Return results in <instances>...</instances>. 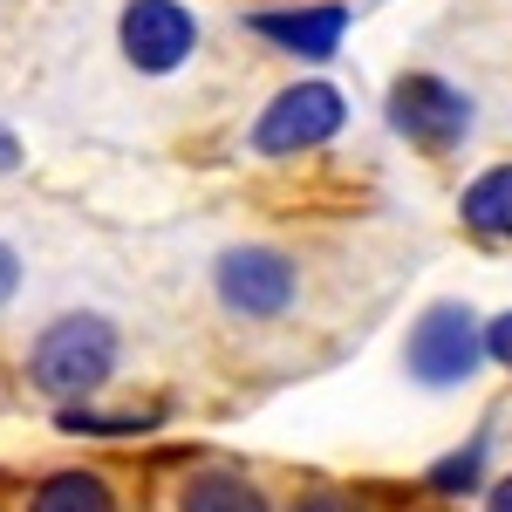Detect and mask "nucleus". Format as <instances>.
Segmentation results:
<instances>
[{"mask_svg": "<svg viewBox=\"0 0 512 512\" xmlns=\"http://www.w3.org/2000/svg\"><path fill=\"white\" fill-rule=\"evenodd\" d=\"M110 362H117V328L96 315H69L35 342L28 369H35V383L48 396H89L110 383Z\"/></svg>", "mask_w": 512, "mask_h": 512, "instance_id": "f257e3e1", "label": "nucleus"}, {"mask_svg": "<svg viewBox=\"0 0 512 512\" xmlns=\"http://www.w3.org/2000/svg\"><path fill=\"white\" fill-rule=\"evenodd\" d=\"M342 130V96L328 89V82H301V89H287L267 103V117L253 130V151H267V158H287V151H315Z\"/></svg>", "mask_w": 512, "mask_h": 512, "instance_id": "f03ea898", "label": "nucleus"}, {"mask_svg": "<svg viewBox=\"0 0 512 512\" xmlns=\"http://www.w3.org/2000/svg\"><path fill=\"white\" fill-rule=\"evenodd\" d=\"M390 123L410 144H424V151H451V144L472 130V103L444 76H403L396 96H390Z\"/></svg>", "mask_w": 512, "mask_h": 512, "instance_id": "7ed1b4c3", "label": "nucleus"}, {"mask_svg": "<svg viewBox=\"0 0 512 512\" xmlns=\"http://www.w3.org/2000/svg\"><path fill=\"white\" fill-rule=\"evenodd\" d=\"M478 369V321L472 308H458V301H444L431 315L417 321V335H410V376L417 383H465Z\"/></svg>", "mask_w": 512, "mask_h": 512, "instance_id": "20e7f679", "label": "nucleus"}, {"mask_svg": "<svg viewBox=\"0 0 512 512\" xmlns=\"http://www.w3.org/2000/svg\"><path fill=\"white\" fill-rule=\"evenodd\" d=\"M192 14L178 7V0H130L123 7V55L137 62V69H151V76H164V69H178L185 55H192Z\"/></svg>", "mask_w": 512, "mask_h": 512, "instance_id": "39448f33", "label": "nucleus"}, {"mask_svg": "<svg viewBox=\"0 0 512 512\" xmlns=\"http://www.w3.org/2000/svg\"><path fill=\"white\" fill-rule=\"evenodd\" d=\"M219 294L233 315H280L294 301V267L267 246H239L219 260Z\"/></svg>", "mask_w": 512, "mask_h": 512, "instance_id": "423d86ee", "label": "nucleus"}, {"mask_svg": "<svg viewBox=\"0 0 512 512\" xmlns=\"http://www.w3.org/2000/svg\"><path fill=\"white\" fill-rule=\"evenodd\" d=\"M342 28H349V14H342V7H301V14H253V35L280 41V48H294V55H335V48H342Z\"/></svg>", "mask_w": 512, "mask_h": 512, "instance_id": "0eeeda50", "label": "nucleus"}, {"mask_svg": "<svg viewBox=\"0 0 512 512\" xmlns=\"http://www.w3.org/2000/svg\"><path fill=\"white\" fill-rule=\"evenodd\" d=\"M28 512H117V499H110V485H103L96 472H55L35 492Z\"/></svg>", "mask_w": 512, "mask_h": 512, "instance_id": "6e6552de", "label": "nucleus"}, {"mask_svg": "<svg viewBox=\"0 0 512 512\" xmlns=\"http://www.w3.org/2000/svg\"><path fill=\"white\" fill-rule=\"evenodd\" d=\"M178 512H267L260 485H246L239 472H205L185 485V506Z\"/></svg>", "mask_w": 512, "mask_h": 512, "instance_id": "1a4fd4ad", "label": "nucleus"}, {"mask_svg": "<svg viewBox=\"0 0 512 512\" xmlns=\"http://www.w3.org/2000/svg\"><path fill=\"white\" fill-rule=\"evenodd\" d=\"M465 219L478 233H512V164L485 171L472 192H465Z\"/></svg>", "mask_w": 512, "mask_h": 512, "instance_id": "9d476101", "label": "nucleus"}, {"mask_svg": "<svg viewBox=\"0 0 512 512\" xmlns=\"http://www.w3.org/2000/svg\"><path fill=\"white\" fill-rule=\"evenodd\" d=\"M478 465H485V444H472V451H451V458L431 472V485H437V492H465V485L478 478Z\"/></svg>", "mask_w": 512, "mask_h": 512, "instance_id": "9b49d317", "label": "nucleus"}, {"mask_svg": "<svg viewBox=\"0 0 512 512\" xmlns=\"http://www.w3.org/2000/svg\"><path fill=\"white\" fill-rule=\"evenodd\" d=\"M62 431H89V437H117V431H144V417H96V410H62Z\"/></svg>", "mask_w": 512, "mask_h": 512, "instance_id": "f8f14e48", "label": "nucleus"}, {"mask_svg": "<svg viewBox=\"0 0 512 512\" xmlns=\"http://www.w3.org/2000/svg\"><path fill=\"white\" fill-rule=\"evenodd\" d=\"M478 349H492V355H499V362L512 369V315H499V321H492V335H485Z\"/></svg>", "mask_w": 512, "mask_h": 512, "instance_id": "ddd939ff", "label": "nucleus"}, {"mask_svg": "<svg viewBox=\"0 0 512 512\" xmlns=\"http://www.w3.org/2000/svg\"><path fill=\"white\" fill-rule=\"evenodd\" d=\"M294 512H362V506H355V499H342V492H308Z\"/></svg>", "mask_w": 512, "mask_h": 512, "instance_id": "4468645a", "label": "nucleus"}, {"mask_svg": "<svg viewBox=\"0 0 512 512\" xmlns=\"http://www.w3.org/2000/svg\"><path fill=\"white\" fill-rule=\"evenodd\" d=\"M14 280H21V260H14V246H0V301L14 294Z\"/></svg>", "mask_w": 512, "mask_h": 512, "instance_id": "2eb2a0df", "label": "nucleus"}, {"mask_svg": "<svg viewBox=\"0 0 512 512\" xmlns=\"http://www.w3.org/2000/svg\"><path fill=\"white\" fill-rule=\"evenodd\" d=\"M21 164V144H14V130H0V171H14Z\"/></svg>", "mask_w": 512, "mask_h": 512, "instance_id": "dca6fc26", "label": "nucleus"}, {"mask_svg": "<svg viewBox=\"0 0 512 512\" xmlns=\"http://www.w3.org/2000/svg\"><path fill=\"white\" fill-rule=\"evenodd\" d=\"M492 512H512V478L499 485V492H492Z\"/></svg>", "mask_w": 512, "mask_h": 512, "instance_id": "f3484780", "label": "nucleus"}]
</instances>
